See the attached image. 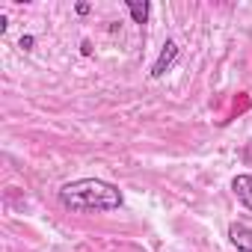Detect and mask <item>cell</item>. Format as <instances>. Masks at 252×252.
Here are the masks:
<instances>
[{
  "label": "cell",
  "instance_id": "1",
  "mask_svg": "<svg viewBox=\"0 0 252 252\" xmlns=\"http://www.w3.org/2000/svg\"><path fill=\"white\" fill-rule=\"evenodd\" d=\"M60 205L74 211V214H107L119 211L125 196L116 184L101 181V178H77L60 187Z\"/></svg>",
  "mask_w": 252,
  "mask_h": 252
},
{
  "label": "cell",
  "instance_id": "2",
  "mask_svg": "<svg viewBox=\"0 0 252 252\" xmlns=\"http://www.w3.org/2000/svg\"><path fill=\"white\" fill-rule=\"evenodd\" d=\"M175 60H178V45L169 39V42H163V48H160V54H158V60H155V65H152V77H163V74L172 68Z\"/></svg>",
  "mask_w": 252,
  "mask_h": 252
},
{
  "label": "cell",
  "instance_id": "3",
  "mask_svg": "<svg viewBox=\"0 0 252 252\" xmlns=\"http://www.w3.org/2000/svg\"><path fill=\"white\" fill-rule=\"evenodd\" d=\"M228 240L237 252H252V228L246 222H231L228 225Z\"/></svg>",
  "mask_w": 252,
  "mask_h": 252
},
{
  "label": "cell",
  "instance_id": "4",
  "mask_svg": "<svg viewBox=\"0 0 252 252\" xmlns=\"http://www.w3.org/2000/svg\"><path fill=\"white\" fill-rule=\"evenodd\" d=\"M231 193L252 211V175H234L231 178Z\"/></svg>",
  "mask_w": 252,
  "mask_h": 252
},
{
  "label": "cell",
  "instance_id": "5",
  "mask_svg": "<svg viewBox=\"0 0 252 252\" xmlns=\"http://www.w3.org/2000/svg\"><path fill=\"white\" fill-rule=\"evenodd\" d=\"M125 9L131 12L134 24H149V12H152V3H149V0H128V3H125Z\"/></svg>",
  "mask_w": 252,
  "mask_h": 252
},
{
  "label": "cell",
  "instance_id": "6",
  "mask_svg": "<svg viewBox=\"0 0 252 252\" xmlns=\"http://www.w3.org/2000/svg\"><path fill=\"white\" fill-rule=\"evenodd\" d=\"M33 45H36V39H33V36H21V42H18V48H21V51H33Z\"/></svg>",
  "mask_w": 252,
  "mask_h": 252
},
{
  "label": "cell",
  "instance_id": "7",
  "mask_svg": "<svg viewBox=\"0 0 252 252\" xmlns=\"http://www.w3.org/2000/svg\"><path fill=\"white\" fill-rule=\"evenodd\" d=\"M89 9H92V6H89V3H77V6H74V12H77V15H86V12H89Z\"/></svg>",
  "mask_w": 252,
  "mask_h": 252
},
{
  "label": "cell",
  "instance_id": "8",
  "mask_svg": "<svg viewBox=\"0 0 252 252\" xmlns=\"http://www.w3.org/2000/svg\"><path fill=\"white\" fill-rule=\"evenodd\" d=\"M6 27H9V21H6V15H0V36L6 33Z\"/></svg>",
  "mask_w": 252,
  "mask_h": 252
}]
</instances>
